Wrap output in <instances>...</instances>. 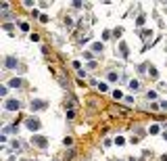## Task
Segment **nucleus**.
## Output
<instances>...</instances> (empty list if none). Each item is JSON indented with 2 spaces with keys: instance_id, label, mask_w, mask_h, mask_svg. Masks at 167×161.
<instances>
[{
  "instance_id": "f03ea898",
  "label": "nucleus",
  "mask_w": 167,
  "mask_h": 161,
  "mask_svg": "<svg viewBox=\"0 0 167 161\" xmlns=\"http://www.w3.org/2000/svg\"><path fill=\"white\" fill-rule=\"evenodd\" d=\"M27 125H29L32 130H38V128H40V121H38V119H29V121H27Z\"/></svg>"
},
{
  "instance_id": "f257e3e1",
  "label": "nucleus",
  "mask_w": 167,
  "mask_h": 161,
  "mask_svg": "<svg viewBox=\"0 0 167 161\" xmlns=\"http://www.w3.org/2000/svg\"><path fill=\"white\" fill-rule=\"evenodd\" d=\"M6 109H11V111L19 109V101H6Z\"/></svg>"
}]
</instances>
